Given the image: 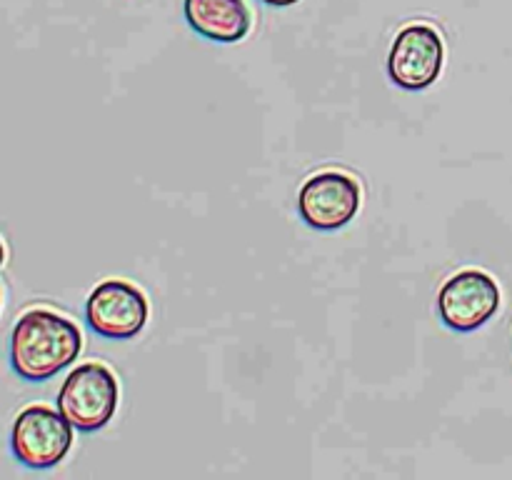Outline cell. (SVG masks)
Segmentation results:
<instances>
[{
	"mask_svg": "<svg viewBox=\"0 0 512 480\" xmlns=\"http://www.w3.org/2000/svg\"><path fill=\"white\" fill-rule=\"evenodd\" d=\"M83 350L80 328L65 315L33 308L18 318L10 333V368L20 380L45 383L73 365Z\"/></svg>",
	"mask_w": 512,
	"mask_h": 480,
	"instance_id": "1",
	"label": "cell"
},
{
	"mask_svg": "<svg viewBox=\"0 0 512 480\" xmlns=\"http://www.w3.org/2000/svg\"><path fill=\"white\" fill-rule=\"evenodd\" d=\"M120 388L113 370L103 363H83L68 373L58 390V410L80 433H95L113 420Z\"/></svg>",
	"mask_w": 512,
	"mask_h": 480,
	"instance_id": "2",
	"label": "cell"
},
{
	"mask_svg": "<svg viewBox=\"0 0 512 480\" xmlns=\"http://www.w3.org/2000/svg\"><path fill=\"white\" fill-rule=\"evenodd\" d=\"M73 423L48 405H28L10 428V450L30 470L55 468L73 448Z\"/></svg>",
	"mask_w": 512,
	"mask_h": 480,
	"instance_id": "3",
	"label": "cell"
},
{
	"mask_svg": "<svg viewBox=\"0 0 512 480\" xmlns=\"http://www.w3.org/2000/svg\"><path fill=\"white\" fill-rule=\"evenodd\" d=\"M500 308V288L483 270H460L450 275L438 293V315L445 328L473 333L483 328Z\"/></svg>",
	"mask_w": 512,
	"mask_h": 480,
	"instance_id": "4",
	"label": "cell"
},
{
	"mask_svg": "<svg viewBox=\"0 0 512 480\" xmlns=\"http://www.w3.org/2000/svg\"><path fill=\"white\" fill-rule=\"evenodd\" d=\"M148 298L128 280H103L85 300L90 330L105 340H130L148 323Z\"/></svg>",
	"mask_w": 512,
	"mask_h": 480,
	"instance_id": "5",
	"label": "cell"
},
{
	"mask_svg": "<svg viewBox=\"0 0 512 480\" xmlns=\"http://www.w3.org/2000/svg\"><path fill=\"white\" fill-rule=\"evenodd\" d=\"M360 183L340 170H325L303 183L298 193V213L313 230L333 233L345 228L358 215Z\"/></svg>",
	"mask_w": 512,
	"mask_h": 480,
	"instance_id": "6",
	"label": "cell"
},
{
	"mask_svg": "<svg viewBox=\"0 0 512 480\" xmlns=\"http://www.w3.org/2000/svg\"><path fill=\"white\" fill-rule=\"evenodd\" d=\"M445 63L443 38L425 23L408 25L393 40L388 55V75L398 88L425 90L440 78Z\"/></svg>",
	"mask_w": 512,
	"mask_h": 480,
	"instance_id": "7",
	"label": "cell"
},
{
	"mask_svg": "<svg viewBox=\"0 0 512 480\" xmlns=\"http://www.w3.org/2000/svg\"><path fill=\"white\" fill-rule=\"evenodd\" d=\"M183 13L195 33L223 45L243 40L253 20L245 0H185Z\"/></svg>",
	"mask_w": 512,
	"mask_h": 480,
	"instance_id": "8",
	"label": "cell"
},
{
	"mask_svg": "<svg viewBox=\"0 0 512 480\" xmlns=\"http://www.w3.org/2000/svg\"><path fill=\"white\" fill-rule=\"evenodd\" d=\"M265 5H275V8H288V5H295L298 0H260Z\"/></svg>",
	"mask_w": 512,
	"mask_h": 480,
	"instance_id": "9",
	"label": "cell"
},
{
	"mask_svg": "<svg viewBox=\"0 0 512 480\" xmlns=\"http://www.w3.org/2000/svg\"><path fill=\"white\" fill-rule=\"evenodd\" d=\"M3 263H5V245L3 240H0V268H3Z\"/></svg>",
	"mask_w": 512,
	"mask_h": 480,
	"instance_id": "10",
	"label": "cell"
},
{
	"mask_svg": "<svg viewBox=\"0 0 512 480\" xmlns=\"http://www.w3.org/2000/svg\"><path fill=\"white\" fill-rule=\"evenodd\" d=\"M0 308H3V295H0Z\"/></svg>",
	"mask_w": 512,
	"mask_h": 480,
	"instance_id": "11",
	"label": "cell"
}]
</instances>
